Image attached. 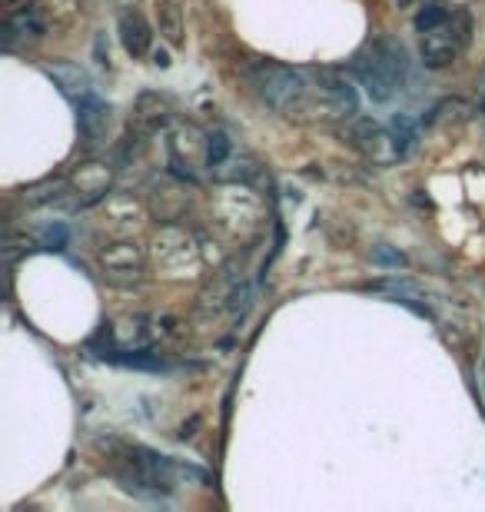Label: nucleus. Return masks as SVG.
Segmentation results:
<instances>
[{
    "label": "nucleus",
    "mask_w": 485,
    "mask_h": 512,
    "mask_svg": "<svg viewBox=\"0 0 485 512\" xmlns=\"http://www.w3.org/2000/svg\"><path fill=\"white\" fill-rule=\"evenodd\" d=\"M246 80L256 90V97L283 117H306L316 110V80L306 77L303 70L260 60V64L246 70Z\"/></svg>",
    "instance_id": "f257e3e1"
},
{
    "label": "nucleus",
    "mask_w": 485,
    "mask_h": 512,
    "mask_svg": "<svg viewBox=\"0 0 485 512\" xmlns=\"http://www.w3.org/2000/svg\"><path fill=\"white\" fill-rule=\"evenodd\" d=\"M349 70H353L359 87H363L376 104H389V100L399 94L402 80H406V50H402L396 40L379 37L349 60Z\"/></svg>",
    "instance_id": "f03ea898"
},
{
    "label": "nucleus",
    "mask_w": 485,
    "mask_h": 512,
    "mask_svg": "<svg viewBox=\"0 0 485 512\" xmlns=\"http://www.w3.org/2000/svg\"><path fill=\"white\" fill-rule=\"evenodd\" d=\"M472 37V20L466 10H452V14L436 24L426 34H419V57L429 70H446L462 57Z\"/></svg>",
    "instance_id": "7ed1b4c3"
},
{
    "label": "nucleus",
    "mask_w": 485,
    "mask_h": 512,
    "mask_svg": "<svg viewBox=\"0 0 485 512\" xmlns=\"http://www.w3.org/2000/svg\"><path fill=\"white\" fill-rule=\"evenodd\" d=\"M313 80H316L319 110H323V117L356 120V114H359V97H356V87L349 84V77L343 74V70L323 67V70H316Z\"/></svg>",
    "instance_id": "20e7f679"
},
{
    "label": "nucleus",
    "mask_w": 485,
    "mask_h": 512,
    "mask_svg": "<svg viewBox=\"0 0 485 512\" xmlns=\"http://www.w3.org/2000/svg\"><path fill=\"white\" fill-rule=\"evenodd\" d=\"M349 140H353L356 150H363L366 157L376 160V163L399 157L396 137H392L386 127H379L376 120H356V124L349 127Z\"/></svg>",
    "instance_id": "39448f33"
},
{
    "label": "nucleus",
    "mask_w": 485,
    "mask_h": 512,
    "mask_svg": "<svg viewBox=\"0 0 485 512\" xmlns=\"http://www.w3.org/2000/svg\"><path fill=\"white\" fill-rule=\"evenodd\" d=\"M117 34H120V44L127 50L130 57H143L150 50V24L143 20L140 10H120V20H117Z\"/></svg>",
    "instance_id": "423d86ee"
},
{
    "label": "nucleus",
    "mask_w": 485,
    "mask_h": 512,
    "mask_svg": "<svg viewBox=\"0 0 485 512\" xmlns=\"http://www.w3.org/2000/svg\"><path fill=\"white\" fill-rule=\"evenodd\" d=\"M100 263L110 276H120V273L137 276L140 266H143V253H140L137 243H113V247L103 250Z\"/></svg>",
    "instance_id": "0eeeda50"
},
{
    "label": "nucleus",
    "mask_w": 485,
    "mask_h": 512,
    "mask_svg": "<svg viewBox=\"0 0 485 512\" xmlns=\"http://www.w3.org/2000/svg\"><path fill=\"white\" fill-rule=\"evenodd\" d=\"M47 77L54 80V84H57L60 90H64V97H70L74 104H80V100L90 97V94H97V90L90 87V77H87L80 67H70V64L50 67V70H47Z\"/></svg>",
    "instance_id": "6e6552de"
},
{
    "label": "nucleus",
    "mask_w": 485,
    "mask_h": 512,
    "mask_svg": "<svg viewBox=\"0 0 485 512\" xmlns=\"http://www.w3.org/2000/svg\"><path fill=\"white\" fill-rule=\"evenodd\" d=\"M74 183H77V190L84 193L87 200H97L110 187V173H107V167H103V163H84V167L77 170Z\"/></svg>",
    "instance_id": "1a4fd4ad"
},
{
    "label": "nucleus",
    "mask_w": 485,
    "mask_h": 512,
    "mask_svg": "<svg viewBox=\"0 0 485 512\" xmlns=\"http://www.w3.org/2000/svg\"><path fill=\"white\" fill-rule=\"evenodd\" d=\"M7 30H10V37H7L10 44H14V40H37V37H44V20L37 17V10L24 7L10 14Z\"/></svg>",
    "instance_id": "9d476101"
},
{
    "label": "nucleus",
    "mask_w": 485,
    "mask_h": 512,
    "mask_svg": "<svg viewBox=\"0 0 485 512\" xmlns=\"http://www.w3.org/2000/svg\"><path fill=\"white\" fill-rule=\"evenodd\" d=\"M107 104L97 97V94H90V97H84L77 104V120H80V130L87 133V137H94V133H100V127L107 124Z\"/></svg>",
    "instance_id": "9b49d317"
},
{
    "label": "nucleus",
    "mask_w": 485,
    "mask_h": 512,
    "mask_svg": "<svg viewBox=\"0 0 485 512\" xmlns=\"http://www.w3.org/2000/svg\"><path fill=\"white\" fill-rule=\"evenodd\" d=\"M230 160H233V140L223 130H213L206 137V167L220 173V167H226Z\"/></svg>",
    "instance_id": "f8f14e48"
},
{
    "label": "nucleus",
    "mask_w": 485,
    "mask_h": 512,
    "mask_svg": "<svg viewBox=\"0 0 485 512\" xmlns=\"http://www.w3.org/2000/svg\"><path fill=\"white\" fill-rule=\"evenodd\" d=\"M449 14H452V7H446L442 0H419V10H416V17H412V24H416L419 34H426V30L442 24Z\"/></svg>",
    "instance_id": "ddd939ff"
},
{
    "label": "nucleus",
    "mask_w": 485,
    "mask_h": 512,
    "mask_svg": "<svg viewBox=\"0 0 485 512\" xmlns=\"http://www.w3.org/2000/svg\"><path fill=\"white\" fill-rule=\"evenodd\" d=\"M160 34H167L173 47L183 44V14H180L177 0H170V4L160 7Z\"/></svg>",
    "instance_id": "4468645a"
},
{
    "label": "nucleus",
    "mask_w": 485,
    "mask_h": 512,
    "mask_svg": "<svg viewBox=\"0 0 485 512\" xmlns=\"http://www.w3.org/2000/svg\"><path fill=\"white\" fill-rule=\"evenodd\" d=\"M416 120L406 117V114H399L396 120H392V137H396V147H399V157H406L409 147L416 143Z\"/></svg>",
    "instance_id": "2eb2a0df"
},
{
    "label": "nucleus",
    "mask_w": 485,
    "mask_h": 512,
    "mask_svg": "<svg viewBox=\"0 0 485 512\" xmlns=\"http://www.w3.org/2000/svg\"><path fill=\"white\" fill-rule=\"evenodd\" d=\"M64 243H67V227H64V223H57V227H50L44 233V247L47 250H64Z\"/></svg>",
    "instance_id": "dca6fc26"
},
{
    "label": "nucleus",
    "mask_w": 485,
    "mask_h": 512,
    "mask_svg": "<svg viewBox=\"0 0 485 512\" xmlns=\"http://www.w3.org/2000/svg\"><path fill=\"white\" fill-rule=\"evenodd\" d=\"M482 110H485V104H482Z\"/></svg>",
    "instance_id": "f3484780"
}]
</instances>
